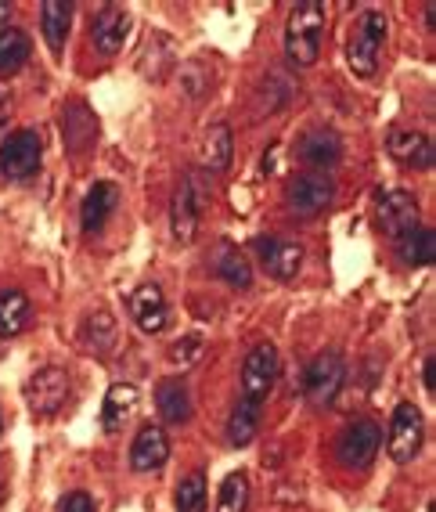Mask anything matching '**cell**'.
<instances>
[{"mask_svg": "<svg viewBox=\"0 0 436 512\" xmlns=\"http://www.w3.org/2000/svg\"><path fill=\"white\" fill-rule=\"evenodd\" d=\"M321 40H325V8L321 4H300L292 8L289 26H285V55H289L292 65H307L318 62L321 55Z\"/></svg>", "mask_w": 436, "mask_h": 512, "instance_id": "cell-1", "label": "cell"}, {"mask_svg": "<svg viewBox=\"0 0 436 512\" xmlns=\"http://www.w3.org/2000/svg\"><path fill=\"white\" fill-rule=\"evenodd\" d=\"M386 15L382 11H364L361 19H357V29H354V40H350V51H346V62L354 69L357 76H375L379 69V55H382V44H386Z\"/></svg>", "mask_w": 436, "mask_h": 512, "instance_id": "cell-2", "label": "cell"}, {"mask_svg": "<svg viewBox=\"0 0 436 512\" xmlns=\"http://www.w3.org/2000/svg\"><path fill=\"white\" fill-rule=\"evenodd\" d=\"M332 199H336V181L321 174V170H303V174H296L285 184V202H289V210L296 217H314Z\"/></svg>", "mask_w": 436, "mask_h": 512, "instance_id": "cell-3", "label": "cell"}, {"mask_svg": "<svg viewBox=\"0 0 436 512\" xmlns=\"http://www.w3.org/2000/svg\"><path fill=\"white\" fill-rule=\"evenodd\" d=\"M278 372H282V357L274 343H256L249 350L246 365H242V390H246V401L264 404V397H271L274 383H278Z\"/></svg>", "mask_w": 436, "mask_h": 512, "instance_id": "cell-4", "label": "cell"}, {"mask_svg": "<svg viewBox=\"0 0 436 512\" xmlns=\"http://www.w3.org/2000/svg\"><path fill=\"white\" fill-rule=\"evenodd\" d=\"M343 379H346L343 354L339 350H325L303 372V394H307L310 404H332L339 390H343Z\"/></svg>", "mask_w": 436, "mask_h": 512, "instance_id": "cell-5", "label": "cell"}, {"mask_svg": "<svg viewBox=\"0 0 436 512\" xmlns=\"http://www.w3.org/2000/svg\"><path fill=\"white\" fill-rule=\"evenodd\" d=\"M40 159H44L40 134L37 130H19L0 145V174L8 181H26L40 170Z\"/></svg>", "mask_w": 436, "mask_h": 512, "instance_id": "cell-6", "label": "cell"}, {"mask_svg": "<svg viewBox=\"0 0 436 512\" xmlns=\"http://www.w3.org/2000/svg\"><path fill=\"white\" fill-rule=\"evenodd\" d=\"M26 401L33 408V415H40V419L58 415L65 408V401H69V375L62 368H40L37 375H29Z\"/></svg>", "mask_w": 436, "mask_h": 512, "instance_id": "cell-7", "label": "cell"}, {"mask_svg": "<svg viewBox=\"0 0 436 512\" xmlns=\"http://www.w3.org/2000/svg\"><path fill=\"white\" fill-rule=\"evenodd\" d=\"M386 451H390L393 462H411V458L422 451V415H418L415 404H397L390 419V433H386Z\"/></svg>", "mask_w": 436, "mask_h": 512, "instance_id": "cell-8", "label": "cell"}, {"mask_svg": "<svg viewBox=\"0 0 436 512\" xmlns=\"http://www.w3.org/2000/svg\"><path fill=\"white\" fill-rule=\"evenodd\" d=\"M379 444H382V430L372 419H361V422H354V426H346V433L336 444L339 466L368 469L372 466V458L379 455Z\"/></svg>", "mask_w": 436, "mask_h": 512, "instance_id": "cell-9", "label": "cell"}, {"mask_svg": "<svg viewBox=\"0 0 436 512\" xmlns=\"http://www.w3.org/2000/svg\"><path fill=\"white\" fill-rule=\"evenodd\" d=\"M127 311L134 318V325L148 336H159V332L170 325V307H166V296L159 285H137L127 300Z\"/></svg>", "mask_w": 436, "mask_h": 512, "instance_id": "cell-10", "label": "cell"}, {"mask_svg": "<svg viewBox=\"0 0 436 512\" xmlns=\"http://www.w3.org/2000/svg\"><path fill=\"white\" fill-rule=\"evenodd\" d=\"M375 213H379V228L390 238H400L418 228V199L411 192H404V188L382 192Z\"/></svg>", "mask_w": 436, "mask_h": 512, "instance_id": "cell-11", "label": "cell"}, {"mask_svg": "<svg viewBox=\"0 0 436 512\" xmlns=\"http://www.w3.org/2000/svg\"><path fill=\"white\" fill-rule=\"evenodd\" d=\"M166 458H170V440H166V433L159 430L155 422L141 426L134 444H130V466H134L137 473H155V469L166 466Z\"/></svg>", "mask_w": 436, "mask_h": 512, "instance_id": "cell-12", "label": "cell"}, {"mask_svg": "<svg viewBox=\"0 0 436 512\" xmlns=\"http://www.w3.org/2000/svg\"><path fill=\"white\" fill-rule=\"evenodd\" d=\"M130 37V15L123 8H101L94 15V26H91V40L98 47L101 55H119V47L127 44Z\"/></svg>", "mask_w": 436, "mask_h": 512, "instance_id": "cell-13", "label": "cell"}, {"mask_svg": "<svg viewBox=\"0 0 436 512\" xmlns=\"http://www.w3.org/2000/svg\"><path fill=\"white\" fill-rule=\"evenodd\" d=\"M199 210H202V199L195 192V184L184 181L177 192H173L170 202V224H173V238L177 242H191V238L199 235Z\"/></svg>", "mask_w": 436, "mask_h": 512, "instance_id": "cell-14", "label": "cell"}, {"mask_svg": "<svg viewBox=\"0 0 436 512\" xmlns=\"http://www.w3.org/2000/svg\"><path fill=\"white\" fill-rule=\"evenodd\" d=\"M260 253H264L267 275L278 278V282H292L303 267V246L300 242H289V238H271V242H260Z\"/></svg>", "mask_w": 436, "mask_h": 512, "instance_id": "cell-15", "label": "cell"}, {"mask_svg": "<svg viewBox=\"0 0 436 512\" xmlns=\"http://www.w3.org/2000/svg\"><path fill=\"white\" fill-rule=\"evenodd\" d=\"M231 156H235V134H231L228 123H213L202 138V163H206L209 174H228Z\"/></svg>", "mask_w": 436, "mask_h": 512, "instance_id": "cell-16", "label": "cell"}, {"mask_svg": "<svg viewBox=\"0 0 436 512\" xmlns=\"http://www.w3.org/2000/svg\"><path fill=\"white\" fill-rule=\"evenodd\" d=\"M390 156L400 159V163H411L415 170H433V141L426 134H411V130H397L390 141Z\"/></svg>", "mask_w": 436, "mask_h": 512, "instance_id": "cell-17", "label": "cell"}, {"mask_svg": "<svg viewBox=\"0 0 436 512\" xmlns=\"http://www.w3.org/2000/svg\"><path fill=\"white\" fill-rule=\"evenodd\" d=\"M155 408L163 415L170 426H181V422L191 419V394L181 379H163L155 386Z\"/></svg>", "mask_w": 436, "mask_h": 512, "instance_id": "cell-18", "label": "cell"}, {"mask_svg": "<svg viewBox=\"0 0 436 512\" xmlns=\"http://www.w3.org/2000/svg\"><path fill=\"white\" fill-rule=\"evenodd\" d=\"M339 156H343V141L336 134H328V130H314V134H307L300 141V159L307 166H314V170H321V174L328 166H336Z\"/></svg>", "mask_w": 436, "mask_h": 512, "instance_id": "cell-19", "label": "cell"}, {"mask_svg": "<svg viewBox=\"0 0 436 512\" xmlns=\"http://www.w3.org/2000/svg\"><path fill=\"white\" fill-rule=\"evenodd\" d=\"M116 202H119V188L112 181H98L87 192V199H83V210H80V220H83V228L87 231H98L105 220L112 217V210H116Z\"/></svg>", "mask_w": 436, "mask_h": 512, "instance_id": "cell-20", "label": "cell"}, {"mask_svg": "<svg viewBox=\"0 0 436 512\" xmlns=\"http://www.w3.org/2000/svg\"><path fill=\"white\" fill-rule=\"evenodd\" d=\"M137 408V390L130 383H116L105 394V404H101V426L105 433H116L119 426H127V419Z\"/></svg>", "mask_w": 436, "mask_h": 512, "instance_id": "cell-21", "label": "cell"}, {"mask_svg": "<svg viewBox=\"0 0 436 512\" xmlns=\"http://www.w3.org/2000/svg\"><path fill=\"white\" fill-rule=\"evenodd\" d=\"M213 271H217V278H224L231 289H249V285H253V267H249L246 253L238 246H231V242H224V246L217 249Z\"/></svg>", "mask_w": 436, "mask_h": 512, "instance_id": "cell-22", "label": "cell"}, {"mask_svg": "<svg viewBox=\"0 0 436 512\" xmlns=\"http://www.w3.org/2000/svg\"><path fill=\"white\" fill-rule=\"evenodd\" d=\"M40 22H44V37L51 44V51H62L65 37H69V26H73V4H65V0H47L44 8H40Z\"/></svg>", "mask_w": 436, "mask_h": 512, "instance_id": "cell-23", "label": "cell"}, {"mask_svg": "<svg viewBox=\"0 0 436 512\" xmlns=\"http://www.w3.org/2000/svg\"><path fill=\"white\" fill-rule=\"evenodd\" d=\"M397 253H400V260H404V264H411V267L433 264V256H436V235H433V228H422V224H418L415 231L400 235L397 238Z\"/></svg>", "mask_w": 436, "mask_h": 512, "instance_id": "cell-24", "label": "cell"}, {"mask_svg": "<svg viewBox=\"0 0 436 512\" xmlns=\"http://www.w3.org/2000/svg\"><path fill=\"white\" fill-rule=\"evenodd\" d=\"M29 321V300L22 289H0V339L19 336Z\"/></svg>", "mask_w": 436, "mask_h": 512, "instance_id": "cell-25", "label": "cell"}, {"mask_svg": "<svg viewBox=\"0 0 436 512\" xmlns=\"http://www.w3.org/2000/svg\"><path fill=\"white\" fill-rule=\"evenodd\" d=\"M29 55H33V40L22 29H0V76L19 73L29 62Z\"/></svg>", "mask_w": 436, "mask_h": 512, "instance_id": "cell-26", "label": "cell"}, {"mask_svg": "<svg viewBox=\"0 0 436 512\" xmlns=\"http://www.w3.org/2000/svg\"><path fill=\"white\" fill-rule=\"evenodd\" d=\"M62 130H65V145L69 148H87L94 141V134H98V123H94V116L87 112V105H76V109H65Z\"/></svg>", "mask_w": 436, "mask_h": 512, "instance_id": "cell-27", "label": "cell"}, {"mask_svg": "<svg viewBox=\"0 0 436 512\" xmlns=\"http://www.w3.org/2000/svg\"><path fill=\"white\" fill-rule=\"evenodd\" d=\"M256 426H260V404L253 401H238L235 412L228 419V440L235 448H246L249 440L256 437Z\"/></svg>", "mask_w": 436, "mask_h": 512, "instance_id": "cell-28", "label": "cell"}, {"mask_svg": "<svg viewBox=\"0 0 436 512\" xmlns=\"http://www.w3.org/2000/svg\"><path fill=\"white\" fill-rule=\"evenodd\" d=\"M83 343H87L94 354L112 350V343H116V321H112V314L94 311L91 318L83 321Z\"/></svg>", "mask_w": 436, "mask_h": 512, "instance_id": "cell-29", "label": "cell"}, {"mask_svg": "<svg viewBox=\"0 0 436 512\" xmlns=\"http://www.w3.org/2000/svg\"><path fill=\"white\" fill-rule=\"evenodd\" d=\"M249 505V480L246 473H231L217 494V512H246Z\"/></svg>", "mask_w": 436, "mask_h": 512, "instance_id": "cell-30", "label": "cell"}, {"mask_svg": "<svg viewBox=\"0 0 436 512\" xmlns=\"http://www.w3.org/2000/svg\"><path fill=\"white\" fill-rule=\"evenodd\" d=\"M177 512H206V476L191 473L177 484Z\"/></svg>", "mask_w": 436, "mask_h": 512, "instance_id": "cell-31", "label": "cell"}, {"mask_svg": "<svg viewBox=\"0 0 436 512\" xmlns=\"http://www.w3.org/2000/svg\"><path fill=\"white\" fill-rule=\"evenodd\" d=\"M199 350H202L199 336H184V339H177V343H173L170 361H173V365H188V361H195V354H199Z\"/></svg>", "mask_w": 436, "mask_h": 512, "instance_id": "cell-32", "label": "cell"}, {"mask_svg": "<svg viewBox=\"0 0 436 512\" xmlns=\"http://www.w3.org/2000/svg\"><path fill=\"white\" fill-rule=\"evenodd\" d=\"M58 512H94L91 494H83V491L65 494V498H62V505H58Z\"/></svg>", "mask_w": 436, "mask_h": 512, "instance_id": "cell-33", "label": "cell"}, {"mask_svg": "<svg viewBox=\"0 0 436 512\" xmlns=\"http://www.w3.org/2000/svg\"><path fill=\"white\" fill-rule=\"evenodd\" d=\"M11 105H15V101H11V94L4 91V87H0V127H4V123H8V116H11Z\"/></svg>", "mask_w": 436, "mask_h": 512, "instance_id": "cell-34", "label": "cell"}, {"mask_svg": "<svg viewBox=\"0 0 436 512\" xmlns=\"http://www.w3.org/2000/svg\"><path fill=\"white\" fill-rule=\"evenodd\" d=\"M426 386L429 394H436V357H426Z\"/></svg>", "mask_w": 436, "mask_h": 512, "instance_id": "cell-35", "label": "cell"}, {"mask_svg": "<svg viewBox=\"0 0 436 512\" xmlns=\"http://www.w3.org/2000/svg\"><path fill=\"white\" fill-rule=\"evenodd\" d=\"M426 26L436 29V4H426Z\"/></svg>", "mask_w": 436, "mask_h": 512, "instance_id": "cell-36", "label": "cell"}, {"mask_svg": "<svg viewBox=\"0 0 436 512\" xmlns=\"http://www.w3.org/2000/svg\"><path fill=\"white\" fill-rule=\"evenodd\" d=\"M4 498H8V480H4V473H0V505H4Z\"/></svg>", "mask_w": 436, "mask_h": 512, "instance_id": "cell-37", "label": "cell"}, {"mask_svg": "<svg viewBox=\"0 0 436 512\" xmlns=\"http://www.w3.org/2000/svg\"><path fill=\"white\" fill-rule=\"evenodd\" d=\"M8 15H11V4L8 0H0V19H8Z\"/></svg>", "mask_w": 436, "mask_h": 512, "instance_id": "cell-38", "label": "cell"}, {"mask_svg": "<svg viewBox=\"0 0 436 512\" xmlns=\"http://www.w3.org/2000/svg\"><path fill=\"white\" fill-rule=\"evenodd\" d=\"M0 433H4V419H0Z\"/></svg>", "mask_w": 436, "mask_h": 512, "instance_id": "cell-39", "label": "cell"}]
</instances>
